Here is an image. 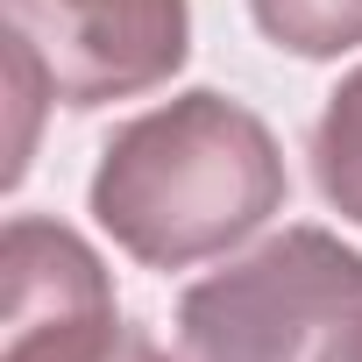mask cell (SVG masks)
<instances>
[{
	"label": "cell",
	"instance_id": "cell-5",
	"mask_svg": "<svg viewBox=\"0 0 362 362\" xmlns=\"http://www.w3.org/2000/svg\"><path fill=\"white\" fill-rule=\"evenodd\" d=\"M313 170H320V192L341 221L362 228V71H348L313 128Z\"/></svg>",
	"mask_w": 362,
	"mask_h": 362
},
{
	"label": "cell",
	"instance_id": "cell-1",
	"mask_svg": "<svg viewBox=\"0 0 362 362\" xmlns=\"http://www.w3.org/2000/svg\"><path fill=\"white\" fill-rule=\"evenodd\" d=\"M284 206L277 135L228 93H177L135 114L93 170V221L149 270L249 242Z\"/></svg>",
	"mask_w": 362,
	"mask_h": 362
},
{
	"label": "cell",
	"instance_id": "cell-2",
	"mask_svg": "<svg viewBox=\"0 0 362 362\" xmlns=\"http://www.w3.org/2000/svg\"><path fill=\"white\" fill-rule=\"evenodd\" d=\"M348 305L362 256L327 228H284L177 298V341L185 362H313Z\"/></svg>",
	"mask_w": 362,
	"mask_h": 362
},
{
	"label": "cell",
	"instance_id": "cell-7",
	"mask_svg": "<svg viewBox=\"0 0 362 362\" xmlns=\"http://www.w3.org/2000/svg\"><path fill=\"white\" fill-rule=\"evenodd\" d=\"M313 362H362V305H348V313L334 320V334L320 341Z\"/></svg>",
	"mask_w": 362,
	"mask_h": 362
},
{
	"label": "cell",
	"instance_id": "cell-4",
	"mask_svg": "<svg viewBox=\"0 0 362 362\" xmlns=\"http://www.w3.org/2000/svg\"><path fill=\"white\" fill-rule=\"evenodd\" d=\"M8 341L0 362H170L142 327H128L114 313V284L107 263L57 221H8Z\"/></svg>",
	"mask_w": 362,
	"mask_h": 362
},
{
	"label": "cell",
	"instance_id": "cell-3",
	"mask_svg": "<svg viewBox=\"0 0 362 362\" xmlns=\"http://www.w3.org/2000/svg\"><path fill=\"white\" fill-rule=\"evenodd\" d=\"M8 57L57 107H107L163 86L192 50V0H0Z\"/></svg>",
	"mask_w": 362,
	"mask_h": 362
},
{
	"label": "cell",
	"instance_id": "cell-6",
	"mask_svg": "<svg viewBox=\"0 0 362 362\" xmlns=\"http://www.w3.org/2000/svg\"><path fill=\"white\" fill-rule=\"evenodd\" d=\"M249 15L291 57H341L362 43V0H249Z\"/></svg>",
	"mask_w": 362,
	"mask_h": 362
}]
</instances>
